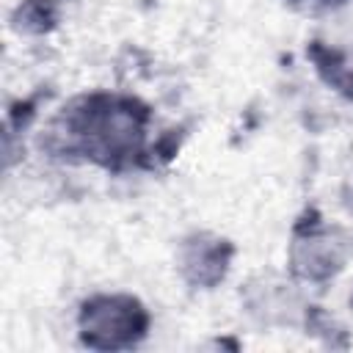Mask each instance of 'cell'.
I'll return each mask as SVG.
<instances>
[{
	"label": "cell",
	"instance_id": "cell-1",
	"mask_svg": "<svg viewBox=\"0 0 353 353\" xmlns=\"http://www.w3.org/2000/svg\"><path fill=\"white\" fill-rule=\"evenodd\" d=\"M88 328L94 334H110V345L119 342L130 328H135V320L130 317L127 309H119L116 303H102V309H91L88 314Z\"/></svg>",
	"mask_w": 353,
	"mask_h": 353
}]
</instances>
